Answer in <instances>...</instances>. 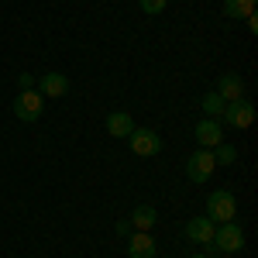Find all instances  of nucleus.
I'll return each mask as SVG.
<instances>
[{
  "label": "nucleus",
  "instance_id": "39448f33",
  "mask_svg": "<svg viewBox=\"0 0 258 258\" xmlns=\"http://www.w3.org/2000/svg\"><path fill=\"white\" fill-rule=\"evenodd\" d=\"M127 145H131V152H135L138 159H155L162 152V138L152 127H135V131L127 135Z\"/></svg>",
  "mask_w": 258,
  "mask_h": 258
},
{
  "label": "nucleus",
  "instance_id": "aec40b11",
  "mask_svg": "<svg viewBox=\"0 0 258 258\" xmlns=\"http://www.w3.org/2000/svg\"><path fill=\"white\" fill-rule=\"evenodd\" d=\"M244 21H248V31H258V18H255V14H248Z\"/></svg>",
  "mask_w": 258,
  "mask_h": 258
},
{
  "label": "nucleus",
  "instance_id": "dca6fc26",
  "mask_svg": "<svg viewBox=\"0 0 258 258\" xmlns=\"http://www.w3.org/2000/svg\"><path fill=\"white\" fill-rule=\"evenodd\" d=\"M200 107H203V114H207V117H217L220 120V114H224V100H220L217 93H207Z\"/></svg>",
  "mask_w": 258,
  "mask_h": 258
},
{
  "label": "nucleus",
  "instance_id": "9b49d317",
  "mask_svg": "<svg viewBox=\"0 0 258 258\" xmlns=\"http://www.w3.org/2000/svg\"><path fill=\"white\" fill-rule=\"evenodd\" d=\"M66 90H69V80H66L62 73H45V76L38 80L41 97H66Z\"/></svg>",
  "mask_w": 258,
  "mask_h": 258
},
{
  "label": "nucleus",
  "instance_id": "6e6552de",
  "mask_svg": "<svg viewBox=\"0 0 258 258\" xmlns=\"http://www.w3.org/2000/svg\"><path fill=\"white\" fill-rule=\"evenodd\" d=\"M214 227H217V224H214L210 217H193V220H186V241L210 248V241H214Z\"/></svg>",
  "mask_w": 258,
  "mask_h": 258
},
{
  "label": "nucleus",
  "instance_id": "0eeeda50",
  "mask_svg": "<svg viewBox=\"0 0 258 258\" xmlns=\"http://www.w3.org/2000/svg\"><path fill=\"white\" fill-rule=\"evenodd\" d=\"M193 135H197L200 148H217L220 141H224V124H220L217 117H203L197 127H193Z\"/></svg>",
  "mask_w": 258,
  "mask_h": 258
},
{
  "label": "nucleus",
  "instance_id": "20e7f679",
  "mask_svg": "<svg viewBox=\"0 0 258 258\" xmlns=\"http://www.w3.org/2000/svg\"><path fill=\"white\" fill-rule=\"evenodd\" d=\"M41 110H45V97H41L38 90H21L18 100H14V117L24 120V124H35L41 117Z\"/></svg>",
  "mask_w": 258,
  "mask_h": 258
},
{
  "label": "nucleus",
  "instance_id": "2eb2a0df",
  "mask_svg": "<svg viewBox=\"0 0 258 258\" xmlns=\"http://www.w3.org/2000/svg\"><path fill=\"white\" fill-rule=\"evenodd\" d=\"M210 152H214V165H234L238 162V148L227 145V141H220L217 148H210Z\"/></svg>",
  "mask_w": 258,
  "mask_h": 258
},
{
  "label": "nucleus",
  "instance_id": "9d476101",
  "mask_svg": "<svg viewBox=\"0 0 258 258\" xmlns=\"http://www.w3.org/2000/svg\"><path fill=\"white\" fill-rule=\"evenodd\" d=\"M224 103H231V100H241L244 97V80H241L238 73H227V76H220L217 80V90H214Z\"/></svg>",
  "mask_w": 258,
  "mask_h": 258
},
{
  "label": "nucleus",
  "instance_id": "ddd939ff",
  "mask_svg": "<svg viewBox=\"0 0 258 258\" xmlns=\"http://www.w3.org/2000/svg\"><path fill=\"white\" fill-rule=\"evenodd\" d=\"M155 207H148V203H141V207H135V214H131V227L135 231H152L155 227Z\"/></svg>",
  "mask_w": 258,
  "mask_h": 258
},
{
  "label": "nucleus",
  "instance_id": "f3484780",
  "mask_svg": "<svg viewBox=\"0 0 258 258\" xmlns=\"http://www.w3.org/2000/svg\"><path fill=\"white\" fill-rule=\"evenodd\" d=\"M169 7V0H141V11L145 14H162Z\"/></svg>",
  "mask_w": 258,
  "mask_h": 258
},
{
  "label": "nucleus",
  "instance_id": "1a4fd4ad",
  "mask_svg": "<svg viewBox=\"0 0 258 258\" xmlns=\"http://www.w3.org/2000/svg\"><path fill=\"white\" fill-rule=\"evenodd\" d=\"M155 238L148 231H135L127 234V258H155Z\"/></svg>",
  "mask_w": 258,
  "mask_h": 258
},
{
  "label": "nucleus",
  "instance_id": "7ed1b4c3",
  "mask_svg": "<svg viewBox=\"0 0 258 258\" xmlns=\"http://www.w3.org/2000/svg\"><path fill=\"white\" fill-rule=\"evenodd\" d=\"M234 214H238V200H234V193L214 189V193L207 197V217L214 220V224H227V220H234Z\"/></svg>",
  "mask_w": 258,
  "mask_h": 258
},
{
  "label": "nucleus",
  "instance_id": "4468645a",
  "mask_svg": "<svg viewBox=\"0 0 258 258\" xmlns=\"http://www.w3.org/2000/svg\"><path fill=\"white\" fill-rule=\"evenodd\" d=\"M224 14L231 21H244L248 14H255V0H224Z\"/></svg>",
  "mask_w": 258,
  "mask_h": 258
},
{
  "label": "nucleus",
  "instance_id": "423d86ee",
  "mask_svg": "<svg viewBox=\"0 0 258 258\" xmlns=\"http://www.w3.org/2000/svg\"><path fill=\"white\" fill-rule=\"evenodd\" d=\"M214 152L210 148H200V152H193L189 159H186V179L189 182H210V176H214Z\"/></svg>",
  "mask_w": 258,
  "mask_h": 258
},
{
  "label": "nucleus",
  "instance_id": "f257e3e1",
  "mask_svg": "<svg viewBox=\"0 0 258 258\" xmlns=\"http://www.w3.org/2000/svg\"><path fill=\"white\" fill-rule=\"evenodd\" d=\"M244 248V234H241V227L234 220H227V224H217L214 227V241H210V255L214 251H224V255H234Z\"/></svg>",
  "mask_w": 258,
  "mask_h": 258
},
{
  "label": "nucleus",
  "instance_id": "412c9836",
  "mask_svg": "<svg viewBox=\"0 0 258 258\" xmlns=\"http://www.w3.org/2000/svg\"><path fill=\"white\" fill-rule=\"evenodd\" d=\"M189 258H210V255H189Z\"/></svg>",
  "mask_w": 258,
  "mask_h": 258
},
{
  "label": "nucleus",
  "instance_id": "f8f14e48",
  "mask_svg": "<svg viewBox=\"0 0 258 258\" xmlns=\"http://www.w3.org/2000/svg\"><path fill=\"white\" fill-rule=\"evenodd\" d=\"M131 131H135V120H131L127 110H114V114L107 117V135H110V138H127Z\"/></svg>",
  "mask_w": 258,
  "mask_h": 258
},
{
  "label": "nucleus",
  "instance_id": "a211bd4d",
  "mask_svg": "<svg viewBox=\"0 0 258 258\" xmlns=\"http://www.w3.org/2000/svg\"><path fill=\"white\" fill-rule=\"evenodd\" d=\"M18 83H21V90H35V76H28V73L18 76Z\"/></svg>",
  "mask_w": 258,
  "mask_h": 258
},
{
  "label": "nucleus",
  "instance_id": "6ab92c4d",
  "mask_svg": "<svg viewBox=\"0 0 258 258\" xmlns=\"http://www.w3.org/2000/svg\"><path fill=\"white\" fill-rule=\"evenodd\" d=\"M117 234H131V220H117Z\"/></svg>",
  "mask_w": 258,
  "mask_h": 258
},
{
  "label": "nucleus",
  "instance_id": "f03ea898",
  "mask_svg": "<svg viewBox=\"0 0 258 258\" xmlns=\"http://www.w3.org/2000/svg\"><path fill=\"white\" fill-rule=\"evenodd\" d=\"M220 120H224L227 127H234V131H244V127H251V124H255V103H251L248 97L231 100V103H224Z\"/></svg>",
  "mask_w": 258,
  "mask_h": 258
}]
</instances>
